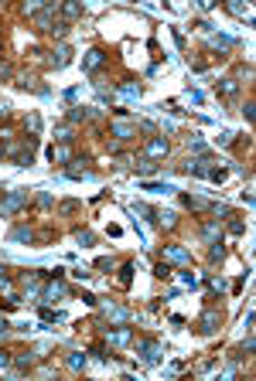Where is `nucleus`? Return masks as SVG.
Returning <instances> with one entry per match:
<instances>
[{
  "mask_svg": "<svg viewBox=\"0 0 256 381\" xmlns=\"http://www.w3.org/2000/svg\"><path fill=\"white\" fill-rule=\"evenodd\" d=\"M79 208H82L79 201H62V205H58V215H75Z\"/></svg>",
  "mask_w": 256,
  "mask_h": 381,
  "instance_id": "nucleus-25",
  "label": "nucleus"
},
{
  "mask_svg": "<svg viewBox=\"0 0 256 381\" xmlns=\"http://www.w3.org/2000/svg\"><path fill=\"white\" fill-rule=\"evenodd\" d=\"M11 238H14V242H28V245H31V242H34V232H31V228H14V232H11Z\"/></svg>",
  "mask_w": 256,
  "mask_h": 381,
  "instance_id": "nucleus-20",
  "label": "nucleus"
},
{
  "mask_svg": "<svg viewBox=\"0 0 256 381\" xmlns=\"http://www.w3.org/2000/svg\"><path fill=\"white\" fill-rule=\"evenodd\" d=\"M17 89H24V92L31 89V92H38V95H48V85H41L34 75H21V79H17Z\"/></svg>",
  "mask_w": 256,
  "mask_h": 381,
  "instance_id": "nucleus-10",
  "label": "nucleus"
},
{
  "mask_svg": "<svg viewBox=\"0 0 256 381\" xmlns=\"http://www.w3.org/2000/svg\"><path fill=\"white\" fill-rule=\"evenodd\" d=\"M89 163H92V160H89V157H82V160H72V167H68V170H65V174H68V177H75V180H79V177H92V174H96V170H92V167H89Z\"/></svg>",
  "mask_w": 256,
  "mask_h": 381,
  "instance_id": "nucleus-7",
  "label": "nucleus"
},
{
  "mask_svg": "<svg viewBox=\"0 0 256 381\" xmlns=\"http://www.w3.org/2000/svg\"><path fill=\"white\" fill-rule=\"evenodd\" d=\"M106 337H109V344H126L134 333H130V327H116V330H106Z\"/></svg>",
  "mask_w": 256,
  "mask_h": 381,
  "instance_id": "nucleus-14",
  "label": "nucleus"
},
{
  "mask_svg": "<svg viewBox=\"0 0 256 381\" xmlns=\"http://www.w3.org/2000/svg\"><path fill=\"white\" fill-rule=\"evenodd\" d=\"M154 276H157V279H168V276H171L168 262H157V266H154Z\"/></svg>",
  "mask_w": 256,
  "mask_h": 381,
  "instance_id": "nucleus-29",
  "label": "nucleus"
},
{
  "mask_svg": "<svg viewBox=\"0 0 256 381\" xmlns=\"http://www.w3.org/2000/svg\"><path fill=\"white\" fill-rule=\"evenodd\" d=\"M14 75V68H11V62H0V79H11Z\"/></svg>",
  "mask_w": 256,
  "mask_h": 381,
  "instance_id": "nucleus-34",
  "label": "nucleus"
},
{
  "mask_svg": "<svg viewBox=\"0 0 256 381\" xmlns=\"http://www.w3.org/2000/svg\"><path fill=\"white\" fill-rule=\"evenodd\" d=\"M41 296H45V303H55V296H65V286L62 283H48L41 289Z\"/></svg>",
  "mask_w": 256,
  "mask_h": 381,
  "instance_id": "nucleus-15",
  "label": "nucleus"
},
{
  "mask_svg": "<svg viewBox=\"0 0 256 381\" xmlns=\"http://www.w3.org/2000/svg\"><path fill=\"white\" fill-rule=\"evenodd\" d=\"M0 194H4V187H0Z\"/></svg>",
  "mask_w": 256,
  "mask_h": 381,
  "instance_id": "nucleus-40",
  "label": "nucleus"
},
{
  "mask_svg": "<svg viewBox=\"0 0 256 381\" xmlns=\"http://www.w3.org/2000/svg\"><path fill=\"white\" fill-rule=\"evenodd\" d=\"M38 205H41V208H48V205H51V194H48V190H41V198H38Z\"/></svg>",
  "mask_w": 256,
  "mask_h": 381,
  "instance_id": "nucleus-37",
  "label": "nucleus"
},
{
  "mask_svg": "<svg viewBox=\"0 0 256 381\" xmlns=\"http://www.w3.org/2000/svg\"><path fill=\"white\" fill-rule=\"evenodd\" d=\"M185 205L191 211H212V201L208 198H198V194H185Z\"/></svg>",
  "mask_w": 256,
  "mask_h": 381,
  "instance_id": "nucleus-13",
  "label": "nucleus"
},
{
  "mask_svg": "<svg viewBox=\"0 0 256 381\" xmlns=\"http://www.w3.org/2000/svg\"><path fill=\"white\" fill-rule=\"evenodd\" d=\"M68 28H72V24H65V21H55L48 34H51V38H65V34H68Z\"/></svg>",
  "mask_w": 256,
  "mask_h": 381,
  "instance_id": "nucleus-23",
  "label": "nucleus"
},
{
  "mask_svg": "<svg viewBox=\"0 0 256 381\" xmlns=\"http://www.w3.org/2000/svg\"><path fill=\"white\" fill-rule=\"evenodd\" d=\"M236 92H239V82H236V79H222V82H219V95L232 99Z\"/></svg>",
  "mask_w": 256,
  "mask_h": 381,
  "instance_id": "nucleus-17",
  "label": "nucleus"
},
{
  "mask_svg": "<svg viewBox=\"0 0 256 381\" xmlns=\"http://www.w3.org/2000/svg\"><path fill=\"white\" fill-rule=\"evenodd\" d=\"M154 170H157V163H154V160H144V163H140V174H144V177H151Z\"/></svg>",
  "mask_w": 256,
  "mask_h": 381,
  "instance_id": "nucleus-31",
  "label": "nucleus"
},
{
  "mask_svg": "<svg viewBox=\"0 0 256 381\" xmlns=\"http://www.w3.org/2000/svg\"><path fill=\"white\" fill-rule=\"evenodd\" d=\"M24 201H28V190H11L7 201H0V215H14V211H21Z\"/></svg>",
  "mask_w": 256,
  "mask_h": 381,
  "instance_id": "nucleus-1",
  "label": "nucleus"
},
{
  "mask_svg": "<svg viewBox=\"0 0 256 381\" xmlns=\"http://www.w3.org/2000/svg\"><path fill=\"white\" fill-rule=\"evenodd\" d=\"M4 157H7V146H4V143H0V160H4Z\"/></svg>",
  "mask_w": 256,
  "mask_h": 381,
  "instance_id": "nucleus-39",
  "label": "nucleus"
},
{
  "mask_svg": "<svg viewBox=\"0 0 256 381\" xmlns=\"http://www.w3.org/2000/svg\"><path fill=\"white\" fill-rule=\"evenodd\" d=\"M229 232H232V235H242L246 225H242V222H229Z\"/></svg>",
  "mask_w": 256,
  "mask_h": 381,
  "instance_id": "nucleus-35",
  "label": "nucleus"
},
{
  "mask_svg": "<svg viewBox=\"0 0 256 381\" xmlns=\"http://www.w3.org/2000/svg\"><path fill=\"white\" fill-rule=\"evenodd\" d=\"M11 361H14V357H11V354H7V350H0V367H7V364H11Z\"/></svg>",
  "mask_w": 256,
  "mask_h": 381,
  "instance_id": "nucleus-38",
  "label": "nucleus"
},
{
  "mask_svg": "<svg viewBox=\"0 0 256 381\" xmlns=\"http://www.w3.org/2000/svg\"><path fill=\"white\" fill-rule=\"evenodd\" d=\"M68 62H72V48H68V45H58V48H55V55L48 58V65H51V68H65Z\"/></svg>",
  "mask_w": 256,
  "mask_h": 381,
  "instance_id": "nucleus-8",
  "label": "nucleus"
},
{
  "mask_svg": "<svg viewBox=\"0 0 256 381\" xmlns=\"http://www.w3.org/2000/svg\"><path fill=\"white\" fill-rule=\"evenodd\" d=\"M164 262H178V266H191V252L181 245H164Z\"/></svg>",
  "mask_w": 256,
  "mask_h": 381,
  "instance_id": "nucleus-4",
  "label": "nucleus"
},
{
  "mask_svg": "<svg viewBox=\"0 0 256 381\" xmlns=\"http://www.w3.org/2000/svg\"><path fill=\"white\" fill-rule=\"evenodd\" d=\"M219 320H222V313H219L215 306H208V310L202 313V320H198V330H202V333H215V330H219Z\"/></svg>",
  "mask_w": 256,
  "mask_h": 381,
  "instance_id": "nucleus-5",
  "label": "nucleus"
},
{
  "mask_svg": "<svg viewBox=\"0 0 256 381\" xmlns=\"http://www.w3.org/2000/svg\"><path fill=\"white\" fill-rule=\"evenodd\" d=\"M229 11L239 14V17H249V7H242V4H229Z\"/></svg>",
  "mask_w": 256,
  "mask_h": 381,
  "instance_id": "nucleus-32",
  "label": "nucleus"
},
{
  "mask_svg": "<svg viewBox=\"0 0 256 381\" xmlns=\"http://www.w3.org/2000/svg\"><path fill=\"white\" fill-rule=\"evenodd\" d=\"M55 136H58L62 143H68V140H72V123H68V126H58V129H55Z\"/></svg>",
  "mask_w": 256,
  "mask_h": 381,
  "instance_id": "nucleus-27",
  "label": "nucleus"
},
{
  "mask_svg": "<svg viewBox=\"0 0 256 381\" xmlns=\"http://www.w3.org/2000/svg\"><path fill=\"white\" fill-rule=\"evenodd\" d=\"M58 11H62L65 24H72V21H79V17H82V4H75V0H72V4H62Z\"/></svg>",
  "mask_w": 256,
  "mask_h": 381,
  "instance_id": "nucleus-12",
  "label": "nucleus"
},
{
  "mask_svg": "<svg viewBox=\"0 0 256 381\" xmlns=\"http://www.w3.org/2000/svg\"><path fill=\"white\" fill-rule=\"evenodd\" d=\"M75 238H79L82 245H92V232H75Z\"/></svg>",
  "mask_w": 256,
  "mask_h": 381,
  "instance_id": "nucleus-36",
  "label": "nucleus"
},
{
  "mask_svg": "<svg viewBox=\"0 0 256 381\" xmlns=\"http://www.w3.org/2000/svg\"><path fill=\"white\" fill-rule=\"evenodd\" d=\"M89 116H92V112H89V109H82V106H75V109H72V112H68V123H85V119H89Z\"/></svg>",
  "mask_w": 256,
  "mask_h": 381,
  "instance_id": "nucleus-22",
  "label": "nucleus"
},
{
  "mask_svg": "<svg viewBox=\"0 0 256 381\" xmlns=\"http://www.w3.org/2000/svg\"><path fill=\"white\" fill-rule=\"evenodd\" d=\"M24 126L31 129V136H38V133H41V116H38V112H28V119H24Z\"/></svg>",
  "mask_w": 256,
  "mask_h": 381,
  "instance_id": "nucleus-19",
  "label": "nucleus"
},
{
  "mask_svg": "<svg viewBox=\"0 0 256 381\" xmlns=\"http://www.w3.org/2000/svg\"><path fill=\"white\" fill-rule=\"evenodd\" d=\"M208 45H212V48H232L236 41H232V38H225V34H212V38H208Z\"/></svg>",
  "mask_w": 256,
  "mask_h": 381,
  "instance_id": "nucleus-21",
  "label": "nucleus"
},
{
  "mask_svg": "<svg viewBox=\"0 0 256 381\" xmlns=\"http://www.w3.org/2000/svg\"><path fill=\"white\" fill-rule=\"evenodd\" d=\"M202 235H205V242H212V245H215V235H219V225H215V222H208Z\"/></svg>",
  "mask_w": 256,
  "mask_h": 381,
  "instance_id": "nucleus-26",
  "label": "nucleus"
},
{
  "mask_svg": "<svg viewBox=\"0 0 256 381\" xmlns=\"http://www.w3.org/2000/svg\"><path fill=\"white\" fill-rule=\"evenodd\" d=\"M0 119H11V102L0 99Z\"/></svg>",
  "mask_w": 256,
  "mask_h": 381,
  "instance_id": "nucleus-33",
  "label": "nucleus"
},
{
  "mask_svg": "<svg viewBox=\"0 0 256 381\" xmlns=\"http://www.w3.org/2000/svg\"><path fill=\"white\" fill-rule=\"evenodd\" d=\"M65 364H68L72 371H79V367H85V354H68V357H65Z\"/></svg>",
  "mask_w": 256,
  "mask_h": 381,
  "instance_id": "nucleus-24",
  "label": "nucleus"
},
{
  "mask_svg": "<svg viewBox=\"0 0 256 381\" xmlns=\"http://www.w3.org/2000/svg\"><path fill=\"white\" fill-rule=\"evenodd\" d=\"M119 92H123L126 99H140V85H137L134 79H123V82H119Z\"/></svg>",
  "mask_w": 256,
  "mask_h": 381,
  "instance_id": "nucleus-16",
  "label": "nucleus"
},
{
  "mask_svg": "<svg viewBox=\"0 0 256 381\" xmlns=\"http://www.w3.org/2000/svg\"><path fill=\"white\" fill-rule=\"evenodd\" d=\"M11 364H14L17 371H24V367H31V357H24V354H17V357H14Z\"/></svg>",
  "mask_w": 256,
  "mask_h": 381,
  "instance_id": "nucleus-30",
  "label": "nucleus"
},
{
  "mask_svg": "<svg viewBox=\"0 0 256 381\" xmlns=\"http://www.w3.org/2000/svg\"><path fill=\"white\" fill-rule=\"evenodd\" d=\"M188 150H191V153H205V143H202L198 136H191V140H188Z\"/></svg>",
  "mask_w": 256,
  "mask_h": 381,
  "instance_id": "nucleus-28",
  "label": "nucleus"
},
{
  "mask_svg": "<svg viewBox=\"0 0 256 381\" xmlns=\"http://www.w3.org/2000/svg\"><path fill=\"white\" fill-rule=\"evenodd\" d=\"M130 283H134V262H126V266L119 269V286L126 289V286H130Z\"/></svg>",
  "mask_w": 256,
  "mask_h": 381,
  "instance_id": "nucleus-18",
  "label": "nucleus"
},
{
  "mask_svg": "<svg viewBox=\"0 0 256 381\" xmlns=\"http://www.w3.org/2000/svg\"><path fill=\"white\" fill-rule=\"evenodd\" d=\"M137 350L144 354V361H147V364H157V361H161V350H164V347H161L157 340H147V337H140V340H137Z\"/></svg>",
  "mask_w": 256,
  "mask_h": 381,
  "instance_id": "nucleus-3",
  "label": "nucleus"
},
{
  "mask_svg": "<svg viewBox=\"0 0 256 381\" xmlns=\"http://www.w3.org/2000/svg\"><path fill=\"white\" fill-rule=\"evenodd\" d=\"M48 157H51V163H68L72 160V150H68V143H58V146L48 150Z\"/></svg>",
  "mask_w": 256,
  "mask_h": 381,
  "instance_id": "nucleus-11",
  "label": "nucleus"
},
{
  "mask_svg": "<svg viewBox=\"0 0 256 381\" xmlns=\"http://www.w3.org/2000/svg\"><path fill=\"white\" fill-rule=\"evenodd\" d=\"M168 150H171V143L164 136H151V143L144 150V160H161V157H168Z\"/></svg>",
  "mask_w": 256,
  "mask_h": 381,
  "instance_id": "nucleus-2",
  "label": "nucleus"
},
{
  "mask_svg": "<svg viewBox=\"0 0 256 381\" xmlns=\"http://www.w3.org/2000/svg\"><path fill=\"white\" fill-rule=\"evenodd\" d=\"M109 133H113L116 140H130V136H137V126H134V123H123V119H116V123L109 126Z\"/></svg>",
  "mask_w": 256,
  "mask_h": 381,
  "instance_id": "nucleus-9",
  "label": "nucleus"
},
{
  "mask_svg": "<svg viewBox=\"0 0 256 381\" xmlns=\"http://www.w3.org/2000/svg\"><path fill=\"white\" fill-rule=\"evenodd\" d=\"M102 65H106V55H102L99 48H92V51H85V58H82V68H85L89 75H92L96 68H102Z\"/></svg>",
  "mask_w": 256,
  "mask_h": 381,
  "instance_id": "nucleus-6",
  "label": "nucleus"
}]
</instances>
